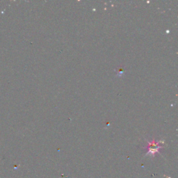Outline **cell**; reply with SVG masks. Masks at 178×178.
I'll use <instances>...</instances> for the list:
<instances>
[{
    "instance_id": "cell-1",
    "label": "cell",
    "mask_w": 178,
    "mask_h": 178,
    "mask_svg": "<svg viewBox=\"0 0 178 178\" xmlns=\"http://www.w3.org/2000/svg\"><path fill=\"white\" fill-rule=\"evenodd\" d=\"M147 143H148V145L146 147L147 152L146 153V156H150L152 158L155 157L157 153H159V150L161 148H163V146H161L163 141H157L155 140H152V141H147Z\"/></svg>"
},
{
    "instance_id": "cell-2",
    "label": "cell",
    "mask_w": 178,
    "mask_h": 178,
    "mask_svg": "<svg viewBox=\"0 0 178 178\" xmlns=\"http://www.w3.org/2000/svg\"><path fill=\"white\" fill-rule=\"evenodd\" d=\"M124 73V71H123V68H119L117 69V75H118V77H121L122 74Z\"/></svg>"
}]
</instances>
